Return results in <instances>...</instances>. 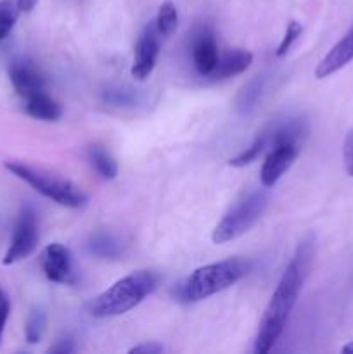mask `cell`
I'll use <instances>...</instances> for the list:
<instances>
[{
  "mask_svg": "<svg viewBox=\"0 0 353 354\" xmlns=\"http://www.w3.org/2000/svg\"><path fill=\"white\" fill-rule=\"evenodd\" d=\"M314 259V239H305L296 249V254L284 270L272 297L265 308L262 322H260L258 334L255 341V353L266 354L272 351L273 346L282 335L289 315L296 304L300 290L303 287L305 275L308 273Z\"/></svg>",
  "mask_w": 353,
  "mask_h": 354,
  "instance_id": "cell-1",
  "label": "cell"
},
{
  "mask_svg": "<svg viewBox=\"0 0 353 354\" xmlns=\"http://www.w3.org/2000/svg\"><path fill=\"white\" fill-rule=\"evenodd\" d=\"M251 263L241 258H228L194 270L185 280L173 290L179 303L192 304L230 289L232 286L248 275Z\"/></svg>",
  "mask_w": 353,
  "mask_h": 354,
  "instance_id": "cell-2",
  "label": "cell"
},
{
  "mask_svg": "<svg viewBox=\"0 0 353 354\" xmlns=\"http://www.w3.org/2000/svg\"><path fill=\"white\" fill-rule=\"evenodd\" d=\"M159 286L158 273L141 270L123 277L90 303V315L93 318H114L128 313L151 296Z\"/></svg>",
  "mask_w": 353,
  "mask_h": 354,
  "instance_id": "cell-3",
  "label": "cell"
},
{
  "mask_svg": "<svg viewBox=\"0 0 353 354\" xmlns=\"http://www.w3.org/2000/svg\"><path fill=\"white\" fill-rule=\"evenodd\" d=\"M6 168L14 176L23 180L24 183L33 187L38 194L54 201L59 206L69 207V209H80V207L87 206V203H89V196L78 185H75L69 180L61 178V176H55L52 173L42 171V169L17 161H7Z\"/></svg>",
  "mask_w": 353,
  "mask_h": 354,
  "instance_id": "cell-4",
  "label": "cell"
},
{
  "mask_svg": "<svg viewBox=\"0 0 353 354\" xmlns=\"http://www.w3.org/2000/svg\"><path fill=\"white\" fill-rule=\"evenodd\" d=\"M269 201V192L263 189L246 194L218 221L211 234V241L215 244H227L244 235L258 223L260 218L266 211Z\"/></svg>",
  "mask_w": 353,
  "mask_h": 354,
  "instance_id": "cell-5",
  "label": "cell"
},
{
  "mask_svg": "<svg viewBox=\"0 0 353 354\" xmlns=\"http://www.w3.org/2000/svg\"><path fill=\"white\" fill-rule=\"evenodd\" d=\"M38 239H40V235H38L37 213L31 207H24L17 218L12 241H10L9 249L2 259L3 265L10 266L26 259L37 249Z\"/></svg>",
  "mask_w": 353,
  "mask_h": 354,
  "instance_id": "cell-6",
  "label": "cell"
},
{
  "mask_svg": "<svg viewBox=\"0 0 353 354\" xmlns=\"http://www.w3.org/2000/svg\"><path fill=\"white\" fill-rule=\"evenodd\" d=\"M161 35L156 28L154 21L145 24L142 33L138 35L137 45H135V57L132 64V78L137 82H144L154 71L156 61H158L159 48H161Z\"/></svg>",
  "mask_w": 353,
  "mask_h": 354,
  "instance_id": "cell-7",
  "label": "cell"
},
{
  "mask_svg": "<svg viewBox=\"0 0 353 354\" xmlns=\"http://www.w3.org/2000/svg\"><path fill=\"white\" fill-rule=\"evenodd\" d=\"M269 149L270 151L263 161L262 171H260V180H262V185L265 189H270L282 178L284 173L294 165L301 151L300 145L293 144L270 145Z\"/></svg>",
  "mask_w": 353,
  "mask_h": 354,
  "instance_id": "cell-8",
  "label": "cell"
},
{
  "mask_svg": "<svg viewBox=\"0 0 353 354\" xmlns=\"http://www.w3.org/2000/svg\"><path fill=\"white\" fill-rule=\"evenodd\" d=\"M218 57H220V52H218L213 30L206 24L197 26L192 33V62L196 71L208 78L217 68Z\"/></svg>",
  "mask_w": 353,
  "mask_h": 354,
  "instance_id": "cell-9",
  "label": "cell"
},
{
  "mask_svg": "<svg viewBox=\"0 0 353 354\" xmlns=\"http://www.w3.org/2000/svg\"><path fill=\"white\" fill-rule=\"evenodd\" d=\"M42 270L45 277L54 283L73 282V261L71 252L66 245L48 244L42 252Z\"/></svg>",
  "mask_w": 353,
  "mask_h": 354,
  "instance_id": "cell-10",
  "label": "cell"
},
{
  "mask_svg": "<svg viewBox=\"0 0 353 354\" xmlns=\"http://www.w3.org/2000/svg\"><path fill=\"white\" fill-rule=\"evenodd\" d=\"M353 61V24L345 35H343L341 40L331 48V50L325 54V57L315 68V76L318 80H324L327 76L334 75L339 69L345 68L346 64Z\"/></svg>",
  "mask_w": 353,
  "mask_h": 354,
  "instance_id": "cell-11",
  "label": "cell"
},
{
  "mask_svg": "<svg viewBox=\"0 0 353 354\" xmlns=\"http://www.w3.org/2000/svg\"><path fill=\"white\" fill-rule=\"evenodd\" d=\"M9 76L14 90L23 99H28V97L45 90L44 75H42L37 66H33L28 61L14 62L9 69Z\"/></svg>",
  "mask_w": 353,
  "mask_h": 354,
  "instance_id": "cell-12",
  "label": "cell"
},
{
  "mask_svg": "<svg viewBox=\"0 0 353 354\" xmlns=\"http://www.w3.org/2000/svg\"><path fill=\"white\" fill-rule=\"evenodd\" d=\"M251 52L246 50V48H230V50L220 54L217 68H215V71L208 78L211 82H221V80L232 78V76H237L241 73H244L251 66Z\"/></svg>",
  "mask_w": 353,
  "mask_h": 354,
  "instance_id": "cell-13",
  "label": "cell"
},
{
  "mask_svg": "<svg viewBox=\"0 0 353 354\" xmlns=\"http://www.w3.org/2000/svg\"><path fill=\"white\" fill-rule=\"evenodd\" d=\"M269 75L262 73V75L251 78L242 86L241 92L235 97V109H237L239 114H244L246 116V114H251L258 107L263 95H265L266 86H269Z\"/></svg>",
  "mask_w": 353,
  "mask_h": 354,
  "instance_id": "cell-14",
  "label": "cell"
},
{
  "mask_svg": "<svg viewBox=\"0 0 353 354\" xmlns=\"http://www.w3.org/2000/svg\"><path fill=\"white\" fill-rule=\"evenodd\" d=\"M100 99L106 106L116 109H135L145 102V93L142 90L132 88L127 85L107 86L100 93Z\"/></svg>",
  "mask_w": 353,
  "mask_h": 354,
  "instance_id": "cell-15",
  "label": "cell"
},
{
  "mask_svg": "<svg viewBox=\"0 0 353 354\" xmlns=\"http://www.w3.org/2000/svg\"><path fill=\"white\" fill-rule=\"evenodd\" d=\"M26 100V113L31 118L40 121H57L62 116V107L55 102L51 95L44 92H38L35 95L28 97Z\"/></svg>",
  "mask_w": 353,
  "mask_h": 354,
  "instance_id": "cell-16",
  "label": "cell"
},
{
  "mask_svg": "<svg viewBox=\"0 0 353 354\" xmlns=\"http://www.w3.org/2000/svg\"><path fill=\"white\" fill-rule=\"evenodd\" d=\"M87 249L90 254L100 259H118L123 254V244L120 239L107 232H97L87 242Z\"/></svg>",
  "mask_w": 353,
  "mask_h": 354,
  "instance_id": "cell-17",
  "label": "cell"
},
{
  "mask_svg": "<svg viewBox=\"0 0 353 354\" xmlns=\"http://www.w3.org/2000/svg\"><path fill=\"white\" fill-rule=\"evenodd\" d=\"M89 161L92 162L93 168L97 169L104 180H114L118 175V165L116 159L109 154V151L102 147V145H90L89 151Z\"/></svg>",
  "mask_w": 353,
  "mask_h": 354,
  "instance_id": "cell-18",
  "label": "cell"
},
{
  "mask_svg": "<svg viewBox=\"0 0 353 354\" xmlns=\"http://www.w3.org/2000/svg\"><path fill=\"white\" fill-rule=\"evenodd\" d=\"M269 144H270L269 131H266V128H265V130L260 131V133L256 135L255 140L249 144V147H246L244 151L239 152L235 158H232L230 161H228V165L234 166V168H244V166L251 165V162H255L256 159H258L260 156L266 151Z\"/></svg>",
  "mask_w": 353,
  "mask_h": 354,
  "instance_id": "cell-19",
  "label": "cell"
},
{
  "mask_svg": "<svg viewBox=\"0 0 353 354\" xmlns=\"http://www.w3.org/2000/svg\"><path fill=\"white\" fill-rule=\"evenodd\" d=\"M154 23L163 38L170 37L176 30V26H179V12H176V7L173 6V2L168 0V2H163L159 6Z\"/></svg>",
  "mask_w": 353,
  "mask_h": 354,
  "instance_id": "cell-20",
  "label": "cell"
},
{
  "mask_svg": "<svg viewBox=\"0 0 353 354\" xmlns=\"http://www.w3.org/2000/svg\"><path fill=\"white\" fill-rule=\"evenodd\" d=\"M45 328H47V315H45V311L40 310V308L31 310V313L28 315L26 325H24V337H26L28 344H38L44 337Z\"/></svg>",
  "mask_w": 353,
  "mask_h": 354,
  "instance_id": "cell-21",
  "label": "cell"
},
{
  "mask_svg": "<svg viewBox=\"0 0 353 354\" xmlns=\"http://www.w3.org/2000/svg\"><path fill=\"white\" fill-rule=\"evenodd\" d=\"M19 12L17 0H0V40L9 37Z\"/></svg>",
  "mask_w": 353,
  "mask_h": 354,
  "instance_id": "cell-22",
  "label": "cell"
},
{
  "mask_svg": "<svg viewBox=\"0 0 353 354\" xmlns=\"http://www.w3.org/2000/svg\"><path fill=\"white\" fill-rule=\"evenodd\" d=\"M301 33H303V26H301L298 21H291V23L287 24L286 33H284L279 47H277V52H275L277 57H284V55L291 50V47L294 45V41L301 37Z\"/></svg>",
  "mask_w": 353,
  "mask_h": 354,
  "instance_id": "cell-23",
  "label": "cell"
},
{
  "mask_svg": "<svg viewBox=\"0 0 353 354\" xmlns=\"http://www.w3.org/2000/svg\"><path fill=\"white\" fill-rule=\"evenodd\" d=\"M343 161H345V169L350 176H353V130L346 135L345 145H343Z\"/></svg>",
  "mask_w": 353,
  "mask_h": 354,
  "instance_id": "cell-24",
  "label": "cell"
},
{
  "mask_svg": "<svg viewBox=\"0 0 353 354\" xmlns=\"http://www.w3.org/2000/svg\"><path fill=\"white\" fill-rule=\"evenodd\" d=\"M76 351V346L75 341L71 337H62L55 342L54 346L48 348V353L52 354H69V353H75Z\"/></svg>",
  "mask_w": 353,
  "mask_h": 354,
  "instance_id": "cell-25",
  "label": "cell"
},
{
  "mask_svg": "<svg viewBox=\"0 0 353 354\" xmlns=\"http://www.w3.org/2000/svg\"><path fill=\"white\" fill-rule=\"evenodd\" d=\"M128 353L132 354H159L163 353V346L158 342H144V344L134 346Z\"/></svg>",
  "mask_w": 353,
  "mask_h": 354,
  "instance_id": "cell-26",
  "label": "cell"
},
{
  "mask_svg": "<svg viewBox=\"0 0 353 354\" xmlns=\"http://www.w3.org/2000/svg\"><path fill=\"white\" fill-rule=\"evenodd\" d=\"M9 313H10V304L7 303L6 306L0 310V341H2V334H3V328H6V324H7V318H9Z\"/></svg>",
  "mask_w": 353,
  "mask_h": 354,
  "instance_id": "cell-27",
  "label": "cell"
},
{
  "mask_svg": "<svg viewBox=\"0 0 353 354\" xmlns=\"http://www.w3.org/2000/svg\"><path fill=\"white\" fill-rule=\"evenodd\" d=\"M38 0H17V6H19L21 12H30L35 6H37Z\"/></svg>",
  "mask_w": 353,
  "mask_h": 354,
  "instance_id": "cell-28",
  "label": "cell"
},
{
  "mask_svg": "<svg viewBox=\"0 0 353 354\" xmlns=\"http://www.w3.org/2000/svg\"><path fill=\"white\" fill-rule=\"evenodd\" d=\"M341 353H345V354H353V341L348 342V344H346V346H343Z\"/></svg>",
  "mask_w": 353,
  "mask_h": 354,
  "instance_id": "cell-29",
  "label": "cell"
},
{
  "mask_svg": "<svg viewBox=\"0 0 353 354\" xmlns=\"http://www.w3.org/2000/svg\"><path fill=\"white\" fill-rule=\"evenodd\" d=\"M7 303H9V299H7V296H6V294H3V290L0 289V310H2V308L6 306Z\"/></svg>",
  "mask_w": 353,
  "mask_h": 354,
  "instance_id": "cell-30",
  "label": "cell"
}]
</instances>
